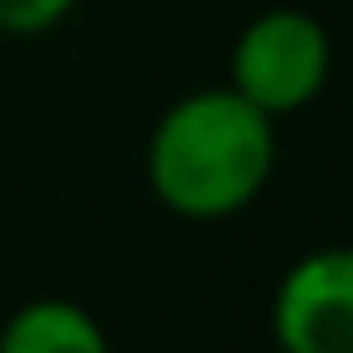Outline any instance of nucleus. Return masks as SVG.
<instances>
[{
    "instance_id": "obj_4",
    "label": "nucleus",
    "mask_w": 353,
    "mask_h": 353,
    "mask_svg": "<svg viewBox=\"0 0 353 353\" xmlns=\"http://www.w3.org/2000/svg\"><path fill=\"white\" fill-rule=\"evenodd\" d=\"M0 353H110L105 325L72 298H33L0 325Z\"/></svg>"
},
{
    "instance_id": "obj_5",
    "label": "nucleus",
    "mask_w": 353,
    "mask_h": 353,
    "mask_svg": "<svg viewBox=\"0 0 353 353\" xmlns=\"http://www.w3.org/2000/svg\"><path fill=\"white\" fill-rule=\"evenodd\" d=\"M77 0H0V33H17V39H33V33H50L61 17H72Z\"/></svg>"
},
{
    "instance_id": "obj_1",
    "label": "nucleus",
    "mask_w": 353,
    "mask_h": 353,
    "mask_svg": "<svg viewBox=\"0 0 353 353\" xmlns=\"http://www.w3.org/2000/svg\"><path fill=\"white\" fill-rule=\"evenodd\" d=\"M149 188L188 221H221L254 204L276 171V116L248 105L232 83L193 88L160 110L143 149Z\"/></svg>"
},
{
    "instance_id": "obj_3",
    "label": "nucleus",
    "mask_w": 353,
    "mask_h": 353,
    "mask_svg": "<svg viewBox=\"0 0 353 353\" xmlns=\"http://www.w3.org/2000/svg\"><path fill=\"white\" fill-rule=\"evenodd\" d=\"M270 331L281 353H353V243L292 259L270 303Z\"/></svg>"
},
{
    "instance_id": "obj_2",
    "label": "nucleus",
    "mask_w": 353,
    "mask_h": 353,
    "mask_svg": "<svg viewBox=\"0 0 353 353\" xmlns=\"http://www.w3.org/2000/svg\"><path fill=\"white\" fill-rule=\"evenodd\" d=\"M331 77V33L298 6L259 11L232 44V88L265 116L303 110Z\"/></svg>"
}]
</instances>
